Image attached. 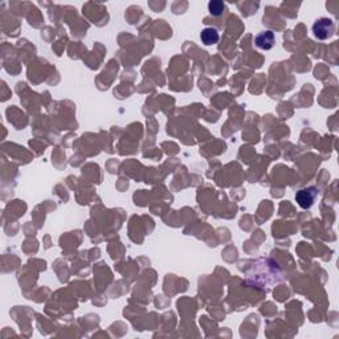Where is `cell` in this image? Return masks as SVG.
<instances>
[{
  "instance_id": "6da1fadb",
  "label": "cell",
  "mask_w": 339,
  "mask_h": 339,
  "mask_svg": "<svg viewBox=\"0 0 339 339\" xmlns=\"http://www.w3.org/2000/svg\"><path fill=\"white\" fill-rule=\"evenodd\" d=\"M335 24L329 17H321L313 24V33L318 40H327L334 35Z\"/></svg>"
},
{
  "instance_id": "7a4b0ae2",
  "label": "cell",
  "mask_w": 339,
  "mask_h": 339,
  "mask_svg": "<svg viewBox=\"0 0 339 339\" xmlns=\"http://www.w3.org/2000/svg\"><path fill=\"white\" fill-rule=\"evenodd\" d=\"M318 196V190L315 187H308V189H302L295 195V201L298 203L299 207L302 210H309L313 207L315 199Z\"/></svg>"
},
{
  "instance_id": "3957f363",
  "label": "cell",
  "mask_w": 339,
  "mask_h": 339,
  "mask_svg": "<svg viewBox=\"0 0 339 339\" xmlns=\"http://www.w3.org/2000/svg\"><path fill=\"white\" fill-rule=\"evenodd\" d=\"M254 43L256 47L260 48L262 50H269L276 44V36L272 31H264L260 32L256 37H254Z\"/></svg>"
},
{
  "instance_id": "277c9868",
  "label": "cell",
  "mask_w": 339,
  "mask_h": 339,
  "mask_svg": "<svg viewBox=\"0 0 339 339\" xmlns=\"http://www.w3.org/2000/svg\"><path fill=\"white\" fill-rule=\"evenodd\" d=\"M200 39H201V43L204 45H214L219 43L220 35L216 28L208 27V28H204L201 31Z\"/></svg>"
},
{
  "instance_id": "5b68a950",
  "label": "cell",
  "mask_w": 339,
  "mask_h": 339,
  "mask_svg": "<svg viewBox=\"0 0 339 339\" xmlns=\"http://www.w3.org/2000/svg\"><path fill=\"white\" fill-rule=\"evenodd\" d=\"M225 10V4L220 0H212L208 3V11L212 16H220Z\"/></svg>"
}]
</instances>
